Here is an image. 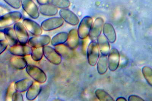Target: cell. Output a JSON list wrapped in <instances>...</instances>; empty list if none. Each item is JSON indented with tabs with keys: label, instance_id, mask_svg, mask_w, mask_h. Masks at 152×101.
<instances>
[{
	"label": "cell",
	"instance_id": "obj_1",
	"mask_svg": "<svg viewBox=\"0 0 152 101\" xmlns=\"http://www.w3.org/2000/svg\"><path fill=\"white\" fill-rule=\"evenodd\" d=\"M21 12L14 11L8 12L0 17V29L8 27L15 24L21 19Z\"/></svg>",
	"mask_w": 152,
	"mask_h": 101
},
{
	"label": "cell",
	"instance_id": "obj_2",
	"mask_svg": "<svg viewBox=\"0 0 152 101\" xmlns=\"http://www.w3.org/2000/svg\"><path fill=\"white\" fill-rule=\"evenodd\" d=\"M26 71L32 79L40 83H45L47 77L45 73L39 67L28 64L26 67Z\"/></svg>",
	"mask_w": 152,
	"mask_h": 101
},
{
	"label": "cell",
	"instance_id": "obj_3",
	"mask_svg": "<svg viewBox=\"0 0 152 101\" xmlns=\"http://www.w3.org/2000/svg\"><path fill=\"white\" fill-rule=\"evenodd\" d=\"M93 24V19L92 17L86 16L83 17L80 22L77 30L80 38L83 40L89 36Z\"/></svg>",
	"mask_w": 152,
	"mask_h": 101
},
{
	"label": "cell",
	"instance_id": "obj_4",
	"mask_svg": "<svg viewBox=\"0 0 152 101\" xmlns=\"http://www.w3.org/2000/svg\"><path fill=\"white\" fill-rule=\"evenodd\" d=\"M87 55L89 64L91 66L96 65L100 56L99 50L97 43L92 41L89 43L88 48Z\"/></svg>",
	"mask_w": 152,
	"mask_h": 101
},
{
	"label": "cell",
	"instance_id": "obj_5",
	"mask_svg": "<svg viewBox=\"0 0 152 101\" xmlns=\"http://www.w3.org/2000/svg\"><path fill=\"white\" fill-rule=\"evenodd\" d=\"M64 23V21L61 17H51L43 21L41 27L45 31H50L60 27Z\"/></svg>",
	"mask_w": 152,
	"mask_h": 101
},
{
	"label": "cell",
	"instance_id": "obj_6",
	"mask_svg": "<svg viewBox=\"0 0 152 101\" xmlns=\"http://www.w3.org/2000/svg\"><path fill=\"white\" fill-rule=\"evenodd\" d=\"M21 6L31 18L37 19L39 17V9L32 0H20Z\"/></svg>",
	"mask_w": 152,
	"mask_h": 101
},
{
	"label": "cell",
	"instance_id": "obj_7",
	"mask_svg": "<svg viewBox=\"0 0 152 101\" xmlns=\"http://www.w3.org/2000/svg\"><path fill=\"white\" fill-rule=\"evenodd\" d=\"M43 55L50 63L55 65H59L62 61L61 56L55 50V48L49 46L43 47Z\"/></svg>",
	"mask_w": 152,
	"mask_h": 101
},
{
	"label": "cell",
	"instance_id": "obj_8",
	"mask_svg": "<svg viewBox=\"0 0 152 101\" xmlns=\"http://www.w3.org/2000/svg\"><path fill=\"white\" fill-rule=\"evenodd\" d=\"M13 29L18 42L20 44H26L29 39V36L23 24L18 22L14 24Z\"/></svg>",
	"mask_w": 152,
	"mask_h": 101
},
{
	"label": "cell",
	"instance_id": "obj_9",
	"mask_svg": "<svg viewBox=\"0 0 152 101\" xmlns=\"http://www.w3.org/2000/svg\"><path fill=\"white\" fill-rule=\"evenodd\" d=\"M104 22V20L101 17H97L95 20L88 36L92 41H95L97 40L99 36L101 35Z\"/></svg>",
	"mask_w": 152,
	"mask_h": 101
},
{
	"label": "cell",
	"instance_id": "obj_10",
	"mask_svg": "<svg viewBox=\"0 0 152 101\" xmlns=\"http://www.w3.org/2000/svg\"><path fill=\"white\" fill-rule=\"evenodd\" d=\"M51 40L49 36L40 35L28 39V43L31 48H39L47 45L50 43Z\"/></svg>",
	"mask_w": 152,
	"mask_h": 101
},
{
	"label": "cell",
	"instance_id": "obj_11",
	"mask_svg": "<svg viewBox=\"0 0 152 101\" xmlns=\"http://www.w3.org/2000/svg\"><path fill=\"white\" fill-rule=\"evenodd\" d=\"M108 66L112 71H115L119 66L120 55L116 48H113L108 54Z\"/></svg>",
	"mask_w": 152,
	"mask_h": 101
},
{
	"label": "cell",
	"instance_id": "obj_12",
	"mask_svg": "<svg viewBox=\"0 0 152 101\" xmlns=\"http://www.w3.org/2000/svg\"><path fill=\"white\" fill-rule=\"evenodd\" d=\"M32 48L26 44H18L10 47L9 52L15 56H24L31 54Z\"/></svg>",
	"mask_w": 152,
	"mask_h": 101
},
{
	"label": "cell",
	"instance_id": "obj_13",
	"mask_svg": "<svg viewBox=\"0 0 152 101\" xmlns=\"http://www.w3.org/2000/svg\"><path fill=\"white\" fill-rule=\"evenodd\" d=\"M59 14L64 21L70 25L74 26L78 25L79 22V19L77 15L69 9H61Z\"/></svg>",
	"mask_w": 152,
	"mask_h": 101
},
{
	"label": "cell",
	"instance_id": "obj_14",
	"mask_svg": "<svg viewBox=\"0 0 152 101\" xmlns=\"http://www.w3.org/2000/svg\"><path fill=\"white\" fill-rule=\"evenodd\" d=\"M23 24L27 30L34 35H40L42 33L41 27L33 20L28 18L24 19L23 20Z\"/></svg>",
	"mask_w": 152,
	"mask_h": 101
},
{
	"label": "cell",
	"instance_id": "obj_15",
	"mask_svg": "<svg viewBox=\"0 0 152 101\" xmlns=\"http://www.w3.org/2000/svg\"><path fill=\"white\" fill-rule=\"evenodd\" d=\"M103 31L104 35L109 42L111 43L115 42L116 39V33L112 24L105 23L103 25Z\"/></svg>",
	"mask_w": 152,
	"mask_h": 101
},
{
	"label": "cell",
	"instance_id": "obj_16",
	"mask_svg": "<svg viewBox=\"0 0 152 101\" xmlns=\"http://www.w3.org/2000/svg\"><path fill=\"white\" fill-rule=\"evenodd\" d=\"M66 43V45L72 50L75 49L78 46L79 37L77 29H72L70 31Z\"/></svg>",
	"mask_w": 152,
	"mask_h": 101
},
{
	"label": "cell",
	"instance_id": "obj_17",
	"mask_svg": "<svg viewBox=\"0 0 152 101\" xmlns=\"http://www.w3.org/2000/svg\"><path fill=\"white\" fill-rule=\"evenodd\" d=\"M41 89L40 83L37 82H34L33 84L27 91V99L29 100H34L40 94Z\"/></svg>",
	"mask_w": 152,
	"mask_h": 101
},
{
	"label": "cell",
	"instance_id": "obj_18",
	"mask_svg": "<svg viewBox=\"0 0 152 101\" xmlns=\"http://www.w3.org/2000/svg\"><path fill=\"white\" fill-rule=\"evenodd\" d=\"M33 83V81L28 78L21 79L14 83L15 89L19 92H24L28 89Z\"/></svg>",
	"mask_w": 152,
	"mask_h": 101
},
{
	"label": "cell",
	"instance_id": "obj_19",
	"mask_svg": "<svg viewBox=\"0 0 152 101\" xmlns=\"http://www.w3.org/2000/svg\"><path fill=\"white\" fill-rule=\"evenodd\" d=\"M3 32L4 33L5 40L10 47L17 45L18 43V41L13 28L9 27L5 28Z\"/></svg>",
	"mask_w": 152,
	"mask_h": 101
},
{
	"label": "cell",
	"instance_id": "obj_20",
	"mask_svg": "<svg viewBox=\"0 0 152 101\" xmlns=\"http://www.w3.org/2000/svg\"><path fill=\"white\" fill-rule=\"evenodd\" d=\"M97 40L98 45L102 55L107 56L110 52L109 42L103 35H100Z\"/></svg>",
	"mask_w": 152,
	"mask_h": 101
},
{
	"label": "cell",
	"instance_id": "obj_21",
	"mask_svg": "<svg viewBox=\"0 0 152 101\" xmlns=\"http://www.w3.org/2000/svg\"><path fill=\"white\" fill-rule=\"evenodd\" d=\"M38 9L39 13L46 16H55L58 11V8L50 4L40 5Z\"/></svg>",
	"mask_w": 152,
	"mask_h": 101
},
{
	"label": "cell",
	"instance_id": "obj_22",
	"mask_svg": "<svg viewBox=\"0 0 152 101\" xmlns=\"http://www.w3.org/2000/svg\"><path fill=\"white\" fill-rule=\"evenodd\" d=\"M55 49L61 57L69 58L72 57L74 53L72 50L70 49L66 44H61L55 46Z\"/></svg>",
	"mask_w": 152,
	"mask_h": 101
},
{
	"label": "cell",
	"instance_id": "obj_23",
	"mask_svg": "<svg viewBox=\"0 0 152 101\" xmlns=\"http://www.w3.org/2000/svg\"><path fill=\"white\" fill-rule=\"evenodd\" d=\"M10 62L12 66L18 70L23 69L28 65L26 60L23 56H15L11 59Z\"/></svg>",
	"mask_w": 152,
	"mask_h": 101
},
{
	"label": "cell",
	"instance_id": "obj_24",
	"mask_svg": "<svg viewBox=\"0 0 152 101\" xmlns=\"http://www.w3.org/2000/svg\"><path fill=\"white\" fill-rule=\"evenodd\" d=\"M108 61L107 56H103L99 58L97 63V70L100 75H103L107 72L108 69Z\"/></svg>",
	"mask_w": 152,
	"mask_h": 101
},
{
	"label": "cell",
	"instance_id": "obj_25",
	"mask_svg": "<svg viewBox=\"0 0 152 101\" xmlns=\"http://www.w3.org/2000/svg\"><path fill=\"white\" fill-rule=\"evenodd\" d=\"M68 33L62 32L58 33L54 36L51 40V44L55 46L65 43L67 41Z\"/></svg>",
	"mask_w": 152,
	"mask_h": 101
},
{
	"label": "cell",
	"instance_id": "obj_26",
	"mask_svg": "<svg viewBox=\"0 0 152 101\" xmlns=\"http://www.w3.org/2000/svg\"><path fill=\"white\" fill-rule=\"evenodd\" d=\"M49 3L61 9H67L70 5L69 0H49Z\"/></svg>",
	"mask_w": 152,
	"mask_h": 101
},
{
	"label": "cell",
	"instance_id": "obj_27",
	"mask_svg": "<svg viewBox=\"0 0 152 101\" xmlns=\"http://www.w3.org/2000/svg\"><path fill=\"white\" fill-rule=\"evenodd\" d=\"M31 56L34 61H38L42 58L43 56V47L32 48Z\"/></svg>",
	"mask_w": 152,
	"mask_h": 101
},
{
	"label": "cell",
	"instance_id": "obj_28",
	"mask_svg": "<svg viewBox=\"0 0 152 101\" xmlns=\"http://www.w3.org/2000/svg\"><path fill=\"white\" fill-rule=\"evenodd\" d=\"M96 96L100 101H112L114 100L113 98L104 90L98 89L95 92Z\"/></svg>",
	"mask_w": 152,
	"mask_h": 101
},
{
	"label": "cell",
	"instance_id": "obj_29",
	"mask_svg": "<svg viewBox=\"0 0 152 101\" xmlns=\"http://www.w3.org/2000/svg\"><path fill=\"white\" fill-rule=\"evenodd\" d=\"M142 73L144 76L148 84L152 86V71L151 67L145 66L142 68Z\"/></svg>",
	"mask_w": 152,
	"mask_h": 101
},
{
	"label": "cell",
	"instance_id": "obj_30",
	"mask_svg": "<svg viewBox=\"0 0 152 101\" xmlns=\"http://www.w3.org/2000/svg\"><path fill=\"white\" fill-rule=\"evenodd\" d=\"M16 91L14 87V83H12L8 87L7 92L6 100L7 101L12 100V98L13 94Z\"/></svg>",
	"mask_w": 152,
	"mask_h": 101
},
{
	"label": "cell",
	"instance_id": "obj_31",
	"mask_svg": "<svg viewBox=\"0 0 152 101\" xmlns=\"http://www.w3.org/2000/svg\"><path fill=\"white\" fill-rule=\"evenodd\" d=\"M10 6L15 9H19L21 6L20 0H4Z\"/></svg>",
	"mask_w": 152,
	"mask_h": 101
},
{
	"label": "cell",
	"instance_id": "obj_32",
	"mask_svg": "<svg viewBox=\"0 0 152 101\" xmlns=\"http://www.w3.org/2000/svg\"><path fill=\"white\" fill-rule=\"evenodd\" d=\"M12 100L13 101H23V95H22L21 92L17 91L15 92L12 95Z\"/></svg>",
	"mask_w": 152,
	"mask_h": 101
},
{
	"label": "cell",
	"instance_id": "obj_33",
	"mask_svg": "<svg viewBox=\"0 0 152 101\" xmlns=\"http://www.w3.org/2000/svg\"><path fill=\"white\" fill-rule=\"evenodd\" d=\"M8 45V43L6 40H0V55L6 49Z\"/></svg>",
	"mask_w": 152,
	"mask_h": 101
},
{
	"label": "cell",
	"instance_id": "obj_34",
	"mask_svg": "<svg viewBox=\"0 0 152 101\" xmlns=\"http://www.w3.org/2000/svg\"><path fill=\"white\" fill-rule=\"evenodd\" d=\"M129 101H145L140 97L136 95H131L128 98Z\"/></svg>",
	"mask_w": 152,
	"mask_h": 101
},
{
	"label": "cell",
	"instance_id": "obj_35",
	"mask_svg": "<svg viewBox=\"0 0 152 101\" xmlns=\"http://www.w3.org/2000/svg\"><path fill=\"white\" fill-rule=\"evenodd\" d=\"M38 4L40 5L46 4H49V0H37Z\"/></svg>",
	"mask_w": 152,
	"mask_h": 101
},
{
	"label": "cell",
	"instance_id": "obj_36",
	"mask_svg": "<svg viewBox=\"0 0 152 101\" xmlns=\"http://www.w3.org/2000/svg\"><path fill=\"white\" fill-rule=\"evenodd\" d=\"M7 12V9L2 6H0V17H1V14H4L8 13Z\"/></svg>",
	"mask_w": 152,
	"mask_h": 101
},
{
	"label": "cell",
	"instance_id": "obj_37",
	"mask_svg": "<svg viewBox=\"0 0 152 101\" xmlns=\"http://www.w3.org/2000/svg\"><path fill=\"white\" fill-rule=\"evenodd\" d=\"M5 40L4 32H0V40Z\"/></svg>",
	"mask_w": 152,
	"mask_h": 101
},
{
	"label": "cell",
	"instance_id": "obj_38",
	"mask_svg": "<svg viewBox=\"0 0 152 101\" xmlns=\"http://www.w3.org/2000/svg\"><path fill=\"white\" fill-rule=\"evenodd\" d=\"M116 101H127V100H126L125 98L123 97H119L116 100Z\"/></svg>",
	"mask_w": 152,
	"mask_h": 101
}]
</instances>
